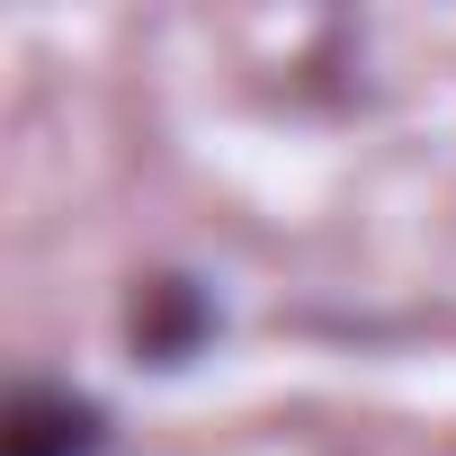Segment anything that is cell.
<instances>
[{"label": "cell", "mask_w": 456, "mask_h": 456, "mask_svg": "<svg viewBox=\"0 0 456 456\" xmlns=\"http://www.w3.org/2000/svg\"><path fill=\"white\" fill-rule=\"evenodd\" d=\"M108 447V411L72 385H10L0 411V456H99Z\"/></svg>", "instance_id": "cell-1"}, {"label": "cell", "mask_w": 456, "mask_h": 456, "mask_svg": "<svg viewBox=\"0 0 456 456\" xmlns=\"http://www.w3.org/2000/svg\"><path fill=\"white\" fill-rule=\"evenodd\" d=\"M206 331H215V305H206L188 278H152V287H143V305H134V349H143L152 367L197 358Z\"/></svg>", "instance_id": "cell-2"}]
</instances>
